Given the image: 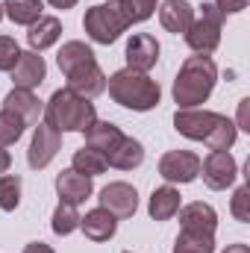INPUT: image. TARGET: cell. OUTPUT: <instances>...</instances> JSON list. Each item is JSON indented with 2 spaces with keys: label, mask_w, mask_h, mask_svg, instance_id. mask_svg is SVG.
<instances>
[{
  "label": "cell",
  "mask_w": 250,
  "mask_h": 253,
  "mask_svg": "<svg viewBox=\"0 0 250 253\" xmlns=\"http://www.w3.org/2000/svg\"><path fill=\"white\" fill-rule=\"evenodd\" d=\"M174 129L191 141H203L209 150H230L239 135V126L227 115L209 109H177Z\"/></svg>",
  "instance_id": "obj_1"
},
{
  "label": "cell",
  "mask_w": 250,
  "mask_h": 253,
  "mask_svg": "<svg viewBox=\"0 0 250 253\" xmlns=\"http://www.w3.org/2000/svg\"><path fill=\"white\" fill-rule=\"evenodd\" d=\"M215 83H218V68L212 62V56H188L180 65V74L171 88L174 103L180 109H197L200 103L209 100Z\"/></svg>",
  "instance_id": "obj_2"
},
{
  "label": "cell",
  "mask_w": 250,
  "mask_h": 253,
  "mask_svg": "<svg viewBox=\"0 0 250 253\" xmlns=\"http://www.w3.org/2000/svg\"><path fill=\"white\" fill-rule=\"evenodd\" d=\"M106 88L118 106L132 112H150L162 97L159 83L150 80L144 71H132V68H121L112 77H106Z\"/></svg>",
  "instance_id": "obj_3"
},
{
  "label": "cell",
  "mask_w": 250,
  "mask_h": 253,
  "mask_svg": "<svg viewBox=\"0 0 250 253\" xmlns=\"http://www.w3.org/2000/svg\"><path fill=\"white\" fill-rule=\"evenodd\" d=\"M94 121H97L94 103L71 88H56L44 103V124H50L59 132H85Z\"/></svg>",
  "instance_id": "obj_4"
},
{
  "label": "cell",
  "mask_w": 250,
  "mask_h": 253,
  "mask_svg": "<svg viewBox=\"0 0 250 253\" xmlns=\"http://www.w3.org/2000/svg\"><path fill=\"white\" fill-rule=\"evenodd\" d=\"M83 27H85L88 39L94 44H112V42H118V36L124 33L129 24H126L118 0H106V3H97V6L85 9Z\"/></svg>",
  "instance_id": "obj_5"
},
{
  "label": "cell",
  "mask_w": 250,
  "mask_h": 253,
  "mask_svg": "<svg viewBox=\"0 0 250 253\" xmlns=\"http://www.w3.org/2000/svg\"><path fill=\"white\" fill-rule=\"evenodd\" d=\"M221 12L212 3L200 6V18L191 21V27L186 30V44L197 53V56H209L218 44H221Z\"/></svg>",
  "instance_id": "obj_6"
},
{
  "label": "cell",
  "mask_w": 250,
  "mask_h": 253,
  "mask_svg": "<svg viewBox=\"0 0 250 253\" xmlns=\"http://www.w3.org/2000/svg\"><path fill=\"white\" fill-rule=\"evenodd\" d=\"M200 174H203V183L212 191H224L236 183L239 165L230 156V150H209V156L200 162Z\"/></svg>",
  "instance_id": "obj_7"
},
{
  "label": "cell",
  "mask_w": 250,
  "mask_h": 253,
  "mask_svg": "<svg viewBox=\"0 0 250 253\" xmlns=\"http://www.w3.org/2000/svg\"><path fill=\"white\" fill-rule=\"evenodd\" d=\"M59 150H62V132L53 129L50 124H36L33 141H30V150H27V162H30V168H33V171L47 168Z\"/></svg>",
  "instance_id": "obj_8"
},
{
  "label": "cell",
  "mask_w": 250,
  "mask_h": 253,
  "mask_svg": "<svg viewBox=\"0 0 250 253\" xmlns=\"http://www.w3.org/2000/svg\"><path fill=\"white\" fill-rule=\"evenodd\" d=\"M159 174L165 183H180L186 186L200 177V156L191 150H168L159 159Z\"/></svg>",
  "instance_id": "obj_9"
},
{
  "label": "cell",
  "mask_w": 250,
  "mask_h": 253,
  "mask_svg": "<svg viewBox=\"0 0 250 253\" xmlns=\"http://www.w3.org/2000/svg\"><path fill=\"white\" fill-rule=\"evenodd\" d=\"M97 200L115 218H132L135 209H138V191L132 189L129 183H109L106 189L100 191Z\"/></svg>",
  "instance_id": "obj_10"
},
{
  "label": "cell",
  "mask_w": 250,
  "mask_h": 253,
  "mask_svg": "<svg viewBox=\"0 0 250 253\" xmlns=\"http://www.w3.org/2000/svg\"><path fill=\"white\" fill-rule=\"evenodd\" d=\"M156 62H159V42L150 33H132L126 42V68L147 74Z\"/></svg>",
  "instance_id": "obj_11"
},
{
  "label": "cell",
  "mask_w": 250,
  "mask_h": 253,
  "mask_svg": "<svg viewBox=\"0 0 250 253\" xmlns=\"http://www.w3.org/2000/svg\"><path fill=\"white\" fill-rule=\"evenodd\" d=\"M12 74V83H15V88H39L42 83H44V77H47V65L44 59L36 53V50H21V56H18V62L15 68L9 71Z\"/></svg>",
  "instance_id": "obj_12"
},
{
  "label": "cell",
  "mask_w": 250,
  "mask_h": 253,
  "mask_svg": "<svg viewBox=\"0 0 250 253\" xmlns=\"http://www.w3.org/2000/svg\"><path fill=\"white\" fill-rule=\"evenodd\" d=\"M3 109L12 112V115H18V118L24 121V126H36L39 118L44 115V103H42L30 88H12V91L3 97Z\"/></svg>",
  "instance_id": "obj_13"
},
{
  "label": "cell",
  "mask_w": 250,
  "mask_h": 253,
  "mask_svg": "<svg viewBox=\"0 0 250 253\" xmlns=\"http://www.w3.org/2000/svg\"><path fill=\"white\" fill-rule=\"evenodd\" d=\"M65 80H68V88H71V91H77L80 97H88V100L106 91V74L100 71V65L97 62L83 65V68L71 71Z\"/></svg>",
  "instance_id": "obj_14"
},
{
  "label": "cell",
  "mask_w": 250,
  "mask_h": 253,
  "mask_svg": "<svg viewBox=\"0 0 250 253\" xmlns=\"http://www.w3.org/2000/svg\"><path fill=\"white\" fill-rule=\"evenodd\" d=\"M180 230H194V233H209L215 236L218 230V212L209 206V203H188V206H180Z\"/></svg>",
  "instance_id": "obj_15"
},
{
  "label": "cell",
  "mask_w": 250,
  "mask_h": 253,
  "mask_svg": "<svg viewBox=\"0 0 250 253\" xmlns=\"http://www.w3.org/2000/svg\"><path fill=\"white\" fill-rule=\"evenodd\" d=\"M56 194H59L62 203L80 206V203H85V197L91 194V177H85V174H80V171H74V168H65L62 174L56 177Z\"/></svg>",
  "instance_id": "obj_16"
},
{
  "label": "cell",
  "mask_w": 250,
  "mask_h": 253,
  "mask_svg": "<svg viewBox=\"0 0 250 253\" xmlns=\"http://www.w3.org/2000/svg\"><path fill=\"white\" fill-rule=\"evenodd\" d=\"M80 230L85 233L88 242H109L118 230V218L109 215L103 206H97V209L85 212V218H80Z\"/></svg>",
  "instance_id": "obj_17"
},
{
  "label": "cell",
  "mask_w": 250,
  "mask_h": 253,
  "mask_svg": "<svg viewBox=\"0 0 250 253\" xmlns=\"http://www.w3.org/2000/svg\"><path fill=\"white\" fill-rule=\"evenodd\" d=\"M141 162H144V147H141V141L132 138V135H121L118 144L106 153V165H112V168H118V171H132V168H138Z\"/></svg>",
  "instance_id": "obj_18"
},
{
  "label": "cell",
  "mask_w": 250,
  "mask_h": 253,
  "mask_svg": "<svg viewBox=\"0 0 250 253\" xmlns=\"http://www.w3.org/2000/svg\"><path fill=\"white\" fill-rule=\"evenodd\" d=\"M159 21L168 33L174 36H186V30L194 21V6L188 0H165L159 9Z\"/></svg>",
  "instance_id": "obj_19"
},
{
  "label": "cell",
  "mask_w": 250,
  "mask_h": 253,
  "mask_svg": "<svg viewBox=\"0 0 250 253\" xmlns=\"http://www.w3.org/2000/svg\"><path fill=\"white\" fill-rule=\"evenodd\" d=\"M59 36H62V21H59V18H53V15H42V18L30 27L27 42H30V50L42 53V50L53 47V44L59 42Z\"/></svg>",
  "instance_id": "obj_20"
},
{
  "label": "cell",
  "mask_w": 250,
  "mask_h": 253,
  "mask_svg": "<svg viewBox=\"0 0 250 253\" xmlns=\"http://www.w3.org/2000/svg\"><path fill=\"white\" fill-rule=\"evenodd\" d=\"M180 206H183L180 191L174 189V186H159V189H153V194H150L147 212H150L153 221H171L180 212Z\"/></svg>",
  "instance_id": "obj_21"
},
{
  "label": "cell",
  "mask_w": 250,
  "mask_h": 253,
  "mask_svg": "<svg viewBox=\"0 0 250 253\" xmlns=\"http://www.w3.org/2000/svg\"><path fill=\"white\" fill-rule=\"evenodd\" d=\"M83 135H85V147H94V150H100V153L106 156V153L118 144V138H121L124 132H121V126H115L112 121H94Z\"/></svg>",
  "instance_id": "obj_22"
},
{
  "label": "cell",
  "mask_w": 250,
  "mask_h": 253,
  "mask_svg": "<svg viewBox=\"0 0 250 253\" xmlns=\"http://www.w3.org/2000/svg\"><path fill=\"white\" fill-rule=\"evenodd\" d=\"M91 62H97V59H94V50L85 42H65L59 56H56V65H59V71H62L65 77L71 71H77L83 65H91Z\"/></svg>",
  "instance_id": "obj_23"
},
{
  "label": "cell",
  "mask_w": 250,
  "mask_h": 253,
  "mask_svg": "<svg viewBox=\"0 0 250 253\" xmlns=\"http://www.w3.org/2000/svg\"><path fill=\"white\" fill-rule=\"evenodd\" d=\"M42 12H44L42 0H3V15L21 27H33L42 18Z\"/></svg>",
  "instance_id": "obj_24"
},
{
  "label": "cell",
  "mask_w": 250,
  "mask_h": 253,
  "mask_svg": "<svg viewBox=\"0 0 250 253\" xmlns=\"http://www.w3.org/2000/svg\"><path fill=\"white\" fill-rule=\"evenodd\" d=\"M71 168L80 171V174H85V177H97V174H103L109 165H106V156H103L100 150H94V147H80V150L74 153Z\"/></svg>",
  "instance_id": "obj_25"
},
{
  "label": "cell",
  "mask_w": 250,
  "mask_h": 253,
  "mask_svg": "<svg viewBox=\"0 0 250 253\" xmlns=\"http://www.w3.org/2000/svg\"><path fill=\"white\" fill-rule=\"evenodd\" d=\"M174 253H215V236L194 233V230H180Z\"/></svg>",
  "instance_id": "obj_26"
},
{
  "label": "cell",
  "mask_w": 250,
  "mask_h": 253,
  "mask_svg": "<svg viewBox=\"0 0 250 253\" xmlns=\"http://www.w3.org/2000/svg\"><path fill=\"white\" fill-rule=\"evenodd\" d=\"M80 212H77V206L74 203H62L59 200V206L53 209V218H50V230L56 233V236H71L74 230H80Z\"/></svg>",
  "instance_id": "obj_27"
},
{
  "label": "cell",
  "mask_w": 250,
  "mask_h": 253,
  "mask_svg": "<svg viewBox=\"0 0 250 253\" xmlns=\"http://www.w3.org/2000/svg\"><path fill=\"white\" fill-rule=\"evenodd\" d=\"M21 203V177L18 174H3L0 177V209L15 212Z\"/></svg>",
  "instance_id": "obj_28"
},
{
  "label": "cell",
  "mask_w": 250,
  "mask_h": 253,
  "mask_svg": "<svg viewBox=\"0 0 250 253\" xmlns=\"http://www.w3.org/2000/svg\"><path fill=\"white\" fill-rule=\"evenodd\" d=\"M118 6H121V12H124V18H126L129 27L147 21V18L156 12V0H118Z\"/></svg>",
  "instance_id": "obj_29"
},
{
  "label": "cell",
  "mask_w": 250,
  "mask_h": 253,
  "mask_svg": "<svg viewBox=\"0 0 250 253\" xmlns=\"http://www.w3.org/2000/svg\"><path fill=\"white\" fill-rule=\"evenodd\" d=\"M24 135V121L6 109H0V147H9L15 144L18 138Z\"/></svg>",
  "instance_id": "obj_30"
},
{
  "label": "cell",
  "mask_w": 250,
  "mask_h": 253,
  "mask_svg": "<svg viewBox=\"0 0 250 253\" xmlns=\"http://www.w3.org/2000/svg\"><path fill=\"white\" fill-rule=\"evenodd\" d=\"M230 212H233V218L242 221V224L250 221V189L248 186H239V189H236L233 203H230Z\"/></svg>",
  "instance_id": "obj_31"
},
{
  "label": "cell",
  "mask_w": 250,
  "mask_h": 253,
  "mask_svg": "<svg viewBox=\"0 0 250 253\" xmlns=\"http://www.w3.org/2000/svg\"><path fill=\"white\" fill-rule=\"evenodd\" d=\"M21 56V47L12 36H0V71H12Z\"/></svg>",
  "instance_id": "obj_32"
},
{
  "label": "cell",
  "mask_w": 250,
  "mask_h": 253,
  "mask_svg": "<svg viewBox=\"0 0 250 253\" xmlns=\"http://www.w3.org/2000/svg\"><path fill=\"white\" fill-rule=\"evenodd\" d=\"M250 0H212V6L221 12V18H227V15H236V12H242V9H248Z\"/></svg>",
  "instance_id": "obj_33"
},
{
  "label": "cell",
  "mask_w": 250,
  "mask_h": 253,
  "mask_svg": "<svg viewBox=\"0 0 250 253\" xmlns=\"http://www.w3.org/2000/svg\"><path fill=\"white\" fill-rule=\"evenodd\" d=\"M24 253H56L50 245H44V242H30L27 248H24Z\"/></svg>",
  "instance_id": "obj_34"
},
{
  "label": "cell",
  "mask_w": 250,
  "mask_h": 253,
  "mask_svg": "<svg viewBox=\"0 0 250 253\" xmlns=\"http://www.w3.org/2000/svg\"><path fill=\"white\" fill-rule=\"evenodd\" d=\"M248 103L250 100H242V106H239V124L236 126H242V129H250L248 126Z\"/></svg>",
  "instance_id": "obj_35"
},
{
  "label": "cell",
  "mask_w": 250,
  "mask_h": 253,
  "mask_svg": "<svg viewBox=\"0 0 250 253\" xmlns=\"http://www.w3.org/2000/svg\"><path fill=\"white\" fill-rule=\"evenodd\" d=\"M9 165H12V156H9V150H6V147H0V177L9 171Z\"/></svg>",
  "instance_id": "obj_36"
},
{
  "label": "cell",
  "mask_w": 250,
  "mask_h": 253,
  "mask_svg": "<svg viewBox=\"0 0 250 253\" xmlns=\"http://www.w3.org/2000/svg\"><path fill=\"white\" fill-rule=\"evenodd\" d=\"M47 3H50L53 9H71V6H77L80 0H47Z\"/></svg>",
  "instance_id": "obj_37"
},
{
  "label": "cell",
  "mask_w": 250,
  "mask_h": 253,
  "mask_svg": "<svg viewBox=\"0 0 250 253\" xmlns=\"http://www.w3.org/2000/svg\"><path fill=\"white\" fill-rule=\"evenodd\" d=\"M224 253H250V248H248V245H230Z\"/></svg>",
  "instance_id": "obj_38"
},
{
  "label": "cell",
  "mask_w": 250,
  "mask_h": 253,
  "mask_svg": "<svg viewBox=\"0 0 250 253\" xmlns=\"http://www.w3.org/2000/svg\"><path fill=\"white\" fill-rule=\"evenodd\" d=\"M0 21H3V3H0Z\"/></svg>",
  "instance_id": "obj_39"
},
{
  "label": "cell",
  "mask_w": 250,
  "mask_h": 253,
  "mask_svg": "<svg viewBox=\"0 0 250 253\" xmlns=\"http://www.w3.org/2000/svg\"><path fill=\"white\" fill-rule=\"evenodd\" d=\"M124 253H129V251H124Z\"/></svg>",
  "instance_id": "obj_40"
}]
</instances>
